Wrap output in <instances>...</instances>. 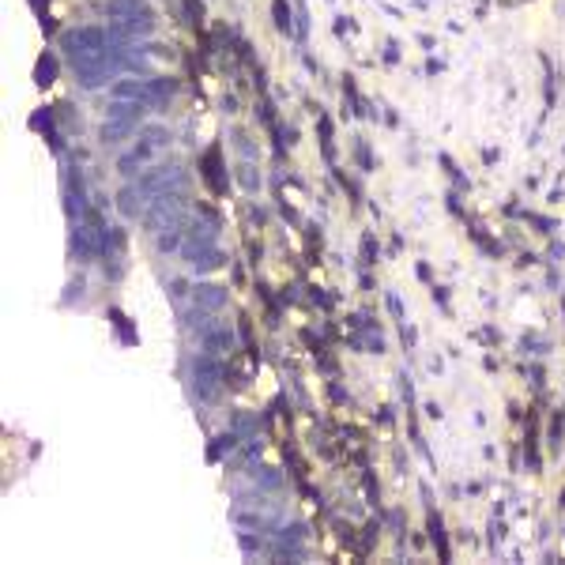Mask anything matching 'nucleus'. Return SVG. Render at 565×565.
<instances>
[{
    "mask_svg": "<svg viewBox=\"0 0 565 565\" xmlns=\"http://www.w3.org/2000/svg\"><path fill=\"white\" fill-rule=\"evenodd\" d=\"M197 306L200 309H208V313H215V309H223L226 306V290L223 287H197Z\"/></svg>",
    "mask_w": 565,
    "mask_h": 565,
    "instance_id": "6e6552de",
    "label": "nucleus"
},
{
    "mask_svg": "<svg viewBox=\"0 0 565 565\" xmlns=\"http://www.w3.org/2000/svg\"><path fill=\"white\" fill-rule=\"evenodd\" d=\"M192 388H197L200 399H215L223 388V366H219V354H208L204 351L197 362H192Z\"/></svg>",
    "mask_w": 565,
    "mask_h": 565,
    "instance_id": "7ed1b4c3",
    "label": "nucleus"
},
{
    "mask_svg": "<svg viewBox=\"0 0 565 565\" xmlns=\"http://www.w3.org/2000/svg\"><path fill=\"white\" fill-rule=\"evenodd\" d=\"M136 185L147 192L151 200H155V197H162V192H178L185 185V173H181V166H155V170L139 173Z\"/></svg>",
    "mask_w": 565,
    "mask_h": 565,
    "instance_id": "20e7f679",
    "label": "nucleus"
},
{
    "mask_svg": "<svg viewBox=\"0 0 565 565\" xmlns=\"http://www.w3.org/2000/svg\"><path fill=\"white\" fill-rule=\"evenodd\" d=\"M132 132H136V121H113V117H106V125H102L106 144H121V139L132 136Z\"/></svg>",
    "mask_w": 565,
    "mask_h": 565,
    "instance_id": "1a4fd4ad",
    "label": "nucleus"
},
{
    "mask_svg": "<svg viewBox=\"0 0 565 565\" xmlns=\"http://www.w3.org/2000/svg\"><path fill=\"white\" fill-rule=\"evenodd\" d=\"M106 46H110V30H99V27H75L61 38V49H64V57L72 61V68L102 57Z\"/></svg>",
    "mask_w": 565,
    "mask_h": 565,
    "instance_id": "f257e3e1",
    "label": "nucleus"
},
{
    "mask_svg": "<svg viewBox=\"0 0 565 565\" xmlns=\"http://www.w3.org/2000/svg\"><path fill=\"white\" fill-rule=\"evenodd\" d=\"M185 237H189V245H215V237H219V234H215L211 223H192Z\"/></svg>",
    "mask_w": 565,
    "mask_h": 565,
    "instance_id": "9d476101",
    "label": "nucleus"
},
{
    "mask_svg": "<svg viewBox=\"0 0 565 565\" xmlns=\"http://www.w3.org/2000/svg\"><path fill=\"white\" fill-rule=\"evenodd\" d=\"M144 139H147V144H155V147H162V144H170V132H166V128H159V125H151V128H144Z\"/></svg>",
    "mask_w": 565,
    "mask_h": 565,
    "instance_id": "9b49d317",
    "label": "nucleus"
},
{
    "mask_svg": "<svg viewBox=\"0 0 565 565\" xmlns=\"http://www.w3.org/2000/svg\"><path fill=\"white\" fill-rule=\"evenodd\" d=\"M147 230L151 234H162V230H181L185 223V197L181 192H162V197L151 200V208L144 215Z\"/></svg>",
    "mask_w": 565,
    "mask_h": 565,
    "instance_id": "f03ea898",
    "label": "nucleus"
},
{
    "mask_svg": "<svg viewBox=\"0 0 565 565\" xmlns=\"http://www.w3.org/2000/svg\"><path fill=\"white\" fill-rule=\"evenodd\" d=\"M185 260L197 271H215L223 264V253L215 245H185Z\"/></svg>",
    "mask_w": 565,
    "mask_h": 565,
    "instance_id": "423d86ee",
    "label": "nucleus"
},
{
    "mask_svg": "<svg viewBox=\"0 0 565 565\" xmlns=\"http://www.w3.org/2000/svg\"><path fill=\"white\" fill-rule=\"evenodd\" d=\"M200 340H204V351H208V354H223V351H230L234 335H230V328H226V324H211V328L204 332Z\"/></svg>",
    "mask_w": 565,
    "mask_h": 565,
    "instance_id": "0eeeda50",
    "label": "nucleus"
},
{
    "mask_svg": "<svg viewBox=\"0 0 565 565\" xmlns=\"http://www.w3.org/2000/svg\"><path fill=\"white\" fill-rule=\"evenodd\" d=\"M117 208H121L125 219H144L147 208H151V197H147L144 189H139V185H128L121 197H117Z\"/></svg>",
    "mask_w": 565,
    "mask_h": 565,
    "instance_id": "39448f33",
    "label": "nucleus"
}]
</instances>
